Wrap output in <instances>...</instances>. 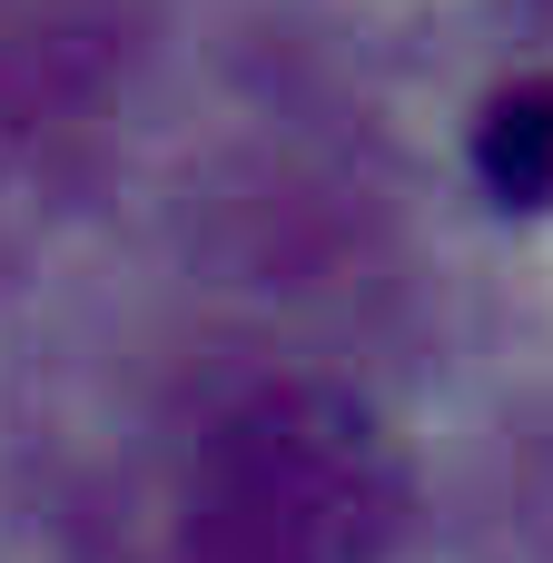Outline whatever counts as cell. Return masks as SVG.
Wrapping results in <instances>:
<instances>
[{
	"instance_id": "1",
	"label": "cell",
	"mask_w": 553,
	"mask_h": 563,
	"mask_svg": "<svg viewBox=\"0 0 553 563\" xmlns=\"http://www.w3.org/2000/svg\"><path fill=\"white\" fill-rule=\"evenodd\" d=\"M406 475L386 426L346 386H247L188 465V563H376L396 544Z\"/></svg>"
},
{
	"instance_id": "2",
	"label": "cell",
	"mask_w": 553,
	"mask_h": 563,
	"mask_svg": "<svg viewBox=\"0 0 553 563\" xmlns=\"http://www.w3.org/2000/svg\"><path fill=\"white\" fill-rule=\"evenodd\" d=\"M485 168H495L515 198H544V188H553V89H524V99L495 109V129H485Z\"/></svg>"
}]
</instances>
